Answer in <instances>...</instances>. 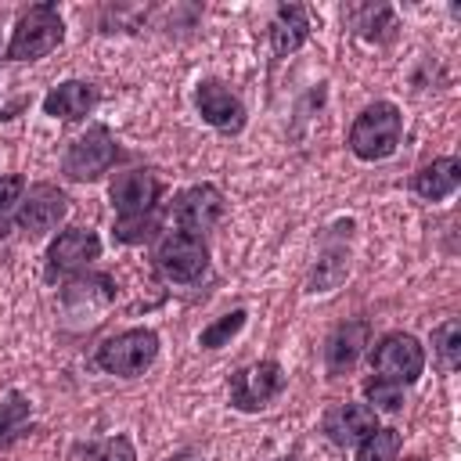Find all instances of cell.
Returning <instances> with one entry per match:
<instances>
[{
    "label": "cell",
    "instance_id": "cell-3",
    "mask_svg": "<svg viewBox=\"0 0 461 461\" xmlns=\"http://www.w3.org/2000/svg\"><path fill=\"white\" fill-rule=\"evenodd\" d=\"M61 40H65V22H61L58 7L54 4H32L11 32L7 61H36V58L50 54Z\"/></svg>",
    "mask_w": 461,
    "mask_h": 461
},
{
    "label": "cell",
    "instance_id": "cell-27",
    "mask_svg": "<svg viewBox=\"0 0 461 461\" xmlns=\"http://www.w3.org/2000/svg\"><path fill=\"white\" fill-rule=\"evenodd\" d=\"M90 461H137V450H133L130 436H108V439L94 450Z\"/></svg>",
    "mask_w": 461,
    "mask_h": 461
},
{
    "label": "cell",
    "instance_id": "cell-22",
    "mask_svg": "<svg viewBox=\"0 0 461 461\" xmlns=\"http://www.w3.org/2000/svg\"><path fill=\"white\" fill-rule=\"evenodd\" d=\"M400 454V432L396 429H375L367 439L357 443V461H396Z\"/></svg>",
    "mask_w": 461,
    "mask_h": 461
},
{
    "label": "cell",
    "instance_id": "cell-29",
    "mask_svg": "<svg viewBox=\"0 0 461 461\" xmlns=\"http://www.w3.org/2000/svg\"><path fill=\"white\" fill-rule=\"evenodd\" d=\"M169 461H205L202 454H191V450H180V454H173Z\"/></svg>",
    "mask_w": 461,
    "mask_h": 461
},
{
    "label": "cell",
    "instance_id": "cell-21",
    "mask_svg": "<svg viewBox=\"0 0 461 461\" xmlns=\"http://www.w3.org/2000/svg\"><path fill=\"white\" fill-rule=\"evenodd\" d=\"M245 310L238 306V310H230V313H223V317H216L212 324H205L202 328V335H198V346L202 349H220V346H227L241 328H245Z\"/></svg>",
    "mask_w": 461,
    "mask_h": 461
},
{
    "label": "cell",
    "instance_id": "cell-19",
    "mask_svg": "<svg viewBox=\"0 0 461 461\" xmlns=\"http://www.w3.org/2000/svg\"><path fill=\"white\" fill-rule=\"evenodd\" d=\"M29 421H32L29 400L22 393H7L0 400V450H7L11 443H18L29 432Z\"/></svg>",
    "mask_w": 461,
    "mask_h": 461
},
{
    "label": "cell",
    "instance_id": "cell-10",
    "mask_svg": "<svg viewBox=\"0 0 461 461\" xmlns=\"http://www.w3.org/2000/svg\"><path fill=\"white\" fill-rule=\"evenodd\" d=\"M194 104H198V115H202V122H209L212 130H220V133H241L245 130V104H241V97L227 86V83H220V79H202L198 83V90H194Z\"/></svg>",
    "mask_w": 461,
    "mask_h": 461
},
{
    "label": "cell",
    "instance_id": "cell-12",
    "mask_svg": "<svg viewBox=\"0 0 461 461\" xmlns=\"http://www.w3.org/2000/svg\"><path fill=\"white\" fill-rule=\"evenodd\" d=\"M108 198H112V209L119 216H144V212H155V202H158V176L151 169H126L112 180L108 187Z\"/></svg>",
    "mask_w": 461,
    "mask_h": 461
},
{
    "label": "cell",
    "instance_id": "cell-5",
    "mask_svg": "<svg viewBox=\"0 0 461 461\" xmlns=\"http://www.w3.org/2000/svg\"><path fill=\"white\" fill-rule=\"evenodd\" d=\"M288 375L277 360H256V364H245L230 375V407L234 411H263L270 400L281 396Z\"/></svg>",
    "mask_w": 461,
    "mask_h": 461
},
{
    "label": "cell",
    "instance_id": "cell-11",
    "mask_svg": "<svg viewBox=\"0 0 461 461\" xmlns=\"http://www.w3.org/2000/svg\"><path fill=\"white\" fill-rule=\"evenodd\" d=\"M101 256V238L90 227H68L47 245V277L83 274Z\"/></svg>",
    "mask_w": 461,
    "mask_h": 461
},
{
    "label": "cell",
    "instance_id": "cell-4",
    "mask_svg": "<svg viewBox=\"0 0 461 461\" xmlns=\"http://www.w3.org/2000/svg\"><path fill=\"white\" fill-rule=\"evenodd\" d=\"M371 367H375V378L411 385L425 371V346L407 331H389L371 349Z\"/></svg>",
    "mask_w": 461,
    "mask_h": 461
},
{
    "label": "cell",
    "instance_id": "cell-26",
    "mask_svg": "<svg viewBox=\"0 0 461 461\" xmlns=\"http://www.w3.org/2000/svg\"><path fill=\"white\" fill-rule=\"evenodd\" d=\"M364 396H367L371 411H400L403 407V385L385 382V378H371L364 385Z\"/></svg>",
    "mask_w": 461,
    "mask_h": 461
},
{
    "label": "cell",
    "instance_id": "cell-20",
    "mask_svg": "<svg viewBox=\"0 0 461 461\" xmlns=\"http://www.w3.org/2000/svg\"><path fill=\"white\" fill-rule=\"evenodd\" d=\"M432 353L447 371L461 364V321L457 317H447L439 328H432Z\"/></svg>",
    "mask_w": 461,
    "mask_h": 461
},
{
    "label": "cell",
    "instance_id": "cell-16",
    "mask_svg": "<svg viewBox=\"0 0 461 461\" xmlns=\"http://www.w3.org/2000/svg\"><path fill=\"white\" fill-rule=\"evenodd\" d=\"M94 104H97V86L86 79H65L58 86H50L43 97V112L61 122H76V119L90 115Z\"/></svg>",
    "mask_w": 461,
    "mask_h": 461
},
{
    "label": "cell",
    "instance_id": "cell-13",
    "mask_svg": "<svg viewBox=\"0 0 461 461\" xmlns=\"http://www.w3.org/2000/svg\"><path fill=\"white\" fill-rule=\"evenodd\" d=\"M367 342H371V324H367L364 317L342 321V324L328 335V342H324V367H328V375H346V371H353L357 360L364 357Z\"/></svg>",
    "mask_w": 461,
    "mask_h": 461
},
{
    "label": "cell",
    "instance_id": "cell-7",
    "mask_svg": "<svg viewBox=\"0 0 461 461\" xmlns=\"http://www.w3.org/2000/svg\"><path fill=\"white\" fill-rule=\"evenodd\" d=\"M209 267V249L198 234H184V230H173L158 241L155 249V270L173 281V285H191L205 274Z\"/></svg>",
    "mask_w": 461,
    "mask_h": 461
},
{
    "label": "cell",
    "instance_id": "cell-17",
    "mask_svg": "<svg viewBox=\"0 0 461 461\" xmlns=\"http://www.w3.org/2000/svg\"><path fill=\"white\" fill-rule=\"evenodd\" d=\"M310 40V11L303 4H281L270 22V47L277 58H288Z\"/></svg>",
    "mask_w": 461,
    "mask_h": 461
},
{
    "label": "cell",
    "instance_id": "cell-23",
    "mask_svg": "<svg viewBox=\"0 0 461 461\" xmlns=\"http://www.w3.org/2000/svg\"><path fill=\"white\" fill-rule=\"evenodd\" d=\"M393 29H396V14H393V7H385V4L364 7V11L357 14V32H360L364 40H389Z\"/></svg>",
    "mask_w": 461,
    "mask_h": 461
},
{
    "label": "cell",
    "instance_id": "cell-14",
    "mask_svg": "<svg viewBox=\"0 0 461 461\" xmlns=\"http://www.w3.org/2000/svg\"><path fill=\"white\" fill-rule=\"evenodd\" d=\"M375 429H378V411H371L367 403H339L324 414V436L335 447H357Z\"/></svg>",
    "mask_w": 461,
    "mask_h": 461
},
{
    "label": "cell",
    "instance_id": "cell-2",
    "mask_svg": "<svg viewBox=\"0 0 461 461\" xmlns=\"http://www.w3.org/2000/svg\"><path fill=\"white\" fill-rule=\"evenodd\" d=\"M158 357V335L151 328H126L119 335H108L97 353L94 364L104 375H119V378H133L140 371H148Z\"/></svg>",
    "mask_w": 461,
    "mask_h": 461
},
{
    "label": "cell",
    "instance_id": "cell-1",
    "mask_svg": "<svg viewBox=\"0 0 461 461\" xmlns=\"http://www.w3.org/2000/svg\"><path fill=\"white\" fill-rule=\"evenodd\" d=\"M403 137V115L393 101H375L367 104L353 126H349V151L360 162H382L400 148Z\"/></svg>",
    "mask_w": 461,
    "mask_h": 461
},
{
    "label": "cell",
    "instance_id": "cell-6",
    "mask_svg": "<svg viewBox=\"0 0 461 461\" xmlns=\"http://www.w3.org/2000/svg\"><path fill=\"white\" fill-rule=\"evenodd\" d=\"M115 158H119V144L112 137V130L108 126H90L86 133H79L68 144V151L61 158V169L72 180H97L115 166Z\"/></svg>",
    "mask_w": 461,
    "mask_h": 461
},
{
    "label": "cell",
    "instance_id": "cell-30",
    "mask_svg": "<svg viewBox=\"0 0 461 461\" xmlns=\"http://www.w3.org/2000/svg\"><path fill=\"white\" fill-rule=\"evenodd\" d=\"M277 461H295V457H277Z\"/></svg>",
    "mask_w": 461,
    "mask_h": 461
},
{
    "label": "cell",
    "instance_id": "cell-28",
    "mask_svg": "<svg viewBox=\"0 0 461 461\" xmlns=\"http://www.w3.org/2000/svg\"><path fill=\"white\" fill-rule=\"evenodd\" d=\"M22 194H25V180L18 173H0V212L22 202Z\"/></svg>",
    "mask_w": 461,
    "mask_h": 461
},
{
    "label": "cell",
    "instance_id": "cell-9",
    "mask_svg": "<svg viewBox=\"0 0 461 461\" xmlns=\"http://www.w3.org/2000/svg\"><path fill=\"white\" fill-rule=\"evenodd\" d=\"M223 220V194L216 184H194L173 198V223L184 234H205Z\"/></svg>",
    "mask_w": 461,
    "mask_h": 461
},
{
    "label": "cell",
    "instance_id": "cell-15",
    "mask_svg": "<svg viewBox=\"0 0 461 461\" xmlns=\"http://www.w3.org/2000/svg\"><path fill=\"white\" fill-rule=\"evenodd\" d=\"M115 299V281L108 274H72L65 285H61V306L68 313H94L101 306H108Z\"/></svg>",
    "mask_w": 461,
    "mask_h": 461
},
{
    "label": "cell",
    "instance_id": "cell-18",
    "mask_svg": "<svg viewBox=\"0 0 461 461\" xmlns=\"http://www.w3.org/2000/svg\"><path fill=\"white\" fill-rule=\"evenodd\" d=\"M457 184H461V158H454V155L432 158V162L421 166V169L414 173V180H411L414 194L425 198V202H443V198H450V194L457 191Z\"/></svg>",
    "mask_w": 461,
    "mask_h": 461
},
{
    "label": "cell",
    "instance_id": "cell-8",
    "mask_svg": "<svg viewBox=\"0 0 461 461\" xmlns=\"http://www.w3.org/2000/svg\"><path fill=\"white\" fill-rule=\"evenodd\" d=\"M65 212H68L65 191H58L54 184H32V187L22 194L18 209H14V223H18V230H25L29 238H43L47 230H54V227L65 220Z\"/></svg>",
    "mask_w": 461,
    "mask_h": 461
},
{
    "label": "cell",
    "instance_id": "cell-24",
    "mask_svg": "<svg viewBox=\"0 0 461 461\" xmlns=\"http://www.w3.org/2000/svg\"><path fill=\"white\" fill-rule=\"evenodd\" d=\"M346 274H349V259L342 252H328L324 259H317V270L310 274V292H331Z\"/></svg>",
    "mask_w": 461,
    "mask_h": 461
},
{
    "label": "cell",
    "instance_id": "cell-25",
    "mask_svg": "<svg viewBox=\"0 0 461 461\" xmlns=\"http://www.w3.org/2000/svg\"><path fill=\"white\" fill-rule=\"evenodd\" d=\"M155 230H158L155 212H144V216H119L112 234H115V241H122V245H140V241H148Z\"/></svg>",
    "mask_w": 461,
    "mask_h": 461
}]
</instances>
